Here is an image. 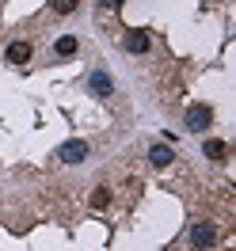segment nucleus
Listing matches in <instances>:
<instances>
[{"mask_svg":"<svg viewBox=\"0 0 236 251\" xmlns=\"http://www.w3.org/2000/svg\"><path fill=\"white\" fill-rule=\"evenodd\" d=\"M183 122H187L190 133H206L210 122H213V110L206 107V103H194V107H187V118H183Z\"/></svg>","mask_w":236,"mask_h":251,"instance_id":"f257e3e1","label":"nucleus"},{"mask_svg":"<svg viewBox=\"0 0 236 251\" xmlns=\"http://www.w3.org/2000/svg\"><path fill=\"white\" fill-rule=\"evenodd\" d=\"M88 152H92V149H88V141L73 137V141H65L61 149H57V160H61V164H84V160H88Z\"/></svg>","mask_w":236,"mask_h":251,"instance_id":"f03ea898","label":"nucleus"},{"mask_svg":"<svg viewBox=\"0 0 236 251\" xmlns=\"http://www.w3.org/2000/svg\"><path fill=\"white\" fill-rule=\"evenodd\" d=\"M213 244H217V228H213L210 221H198V225L190 228V248L206 251V248H213Z\"/></svg>","mask_w":236,"mask_h":251,"instance_id":"7ed1b4c3","label":"nucleus"},{"mask_svg":"<svg viewBox=\"0 0 236 251\" xmlns=\"http://www.w3.org/2000/svg\"><path fill=\"white\" fill-rule=\"evenodd\" d=\"M88 92H92L95 99H107V95L114 92V80H110L107 73H103V69H95L92 76H88Z\"/></svg>","mask_w":236,"mask_h":251,"instance_id":"20e7f679","label":"nucleus"},{"mask_svg":"<svg viewBox=\"0 0 236 251\" xmlns=\"http://www.w3.org/2000/svg\"><path fill=\"white\" fill-rule=\"evenodd\" d=\"M4 61L8 65H27L31 61V42H12V46L4 50Z\"/></svg>","mask_w":236,"mask_h":251,"instance_id":"39448f33","label":"nucleus"},{"mask_svg":"<svg viewBox=\"0 0 236 251\" xmlns=\"http://www.w3.org/2000/svg\"><path fill=\"white\" fill-rule=\"evenodd\" d=\"M122 46H126L130 53H145V50L153 46V38H149V34H145V31H130V34H126V42H122Z\"/></svg>","mask_w":236,"mask_h":251,"instance_id":"423d86ee","label":"nucleus"},{"mask_svg":"<svg viewBox=\"0 0 236 251\" xmlns=\"http://www.w3.org/2000/svg\"><path fill=\"white\" fill-rule=\"evenodd\" d=\"M149 160H153V168H168V164L175 160L172 145H153V149H149Z\"/></svg>","mask_w":236,"mask_h":251,"instance_id":"0eeeda50","label":"nucleus"},{"mask_svg":"<svg viewBox=\"0 0 236 251\" xmlns=\"http://www.w3.org/2000/svg\"><path fill=\"white\" fill-rule=\"evenodd\" d=\"M77 34H61V38H57V42H53V53H57V57H73V53H77Z\"/></svg>","mask_w":236,"mask_h":251,"instance_id":"6e6552de","label":"nucleus"},{"mask_svg":"<svg viewBox=\"0 0 236 251\" xmlns=\"http://www.w3.org/2000/svg\"><path fill=\"white\" fill-rule=\"evenodd\" d=\"M225 152H229V145L217 141V137H210V141L202 145V156H210V160H225Z\"/></svg>","mask_w":236,"mask_h":251,"instance_id":"1a4fd4ad","label":"nucleus"},{"mask_svg":"<svg viewBox=\"0 0 236 251\" xmlns=\"http://www.w3.org/2000/svg\"><path fill=\"white\" fill-rule=\"evenodd\" d=\"M77 4H80V0H50V8H53L57 16H73V12H77Z\"/></svg>","mask_w":236,"mask_h":251,"instance_id":"9d476101","label":"nucleus"},{"mask_svg":"<svg viewBox=\"0 0 236 251\" xmlns=\"http://www.w3.org/2000/svg\"><path fill=\"white\" fill-rule=\"evenodd\" d=\"M107 202H110V190H107V187L92 190V205H95V209H103V205H107Z\"/></svg>","mask_w":236,"mask_h":251,"instance_id":"9b49d317","label":"nucleus"},{"mask_svg":"<svg viewBox=\"0 0 236 251\" xmlns=\"http://www.w3.org/2000/svg\"><path fill=\"white\" fill-rule=\"evenodd\" d=\"M99 4H103V8H118L122 0H99Z\"/></svg>","mask_w":236,"mask_h":251,"instance_id":"f8f14e48","label":"nucleus"}]
</instances>
